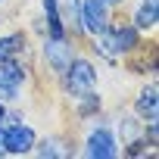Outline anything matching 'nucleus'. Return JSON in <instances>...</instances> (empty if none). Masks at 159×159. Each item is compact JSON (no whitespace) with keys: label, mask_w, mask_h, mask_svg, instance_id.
Wrapping results in <instances>:
<instances>
[{"label":"nucleus","mask_w":159,"mask_h":159,"mask_svg":"<svg viewBox=\"0 0 159 159\" xmlns=\"http://www.w3.org/2000/svg\"><path fill=\"white\" fill-rule=\"evenodd\" d=\"M88 156H97V159H112L116 156V140H112V134L109 131H94L91 137H88Z\"/></svg>","instance_id":"nucleus-4"},{"label":"nucleus","mask_w":159,"mask_h":159,"mask_svg":"<svg viewBox=\"0 0 159 159\" xmlns=\"http://www.w3.org/2000/svg\"><path fill=\"white\" fill-rule=\"evenodd\" d=\"M25 47L22 34H10V38H0V59H10L13 53H19Z\"/></svg>","instance_id":"nucleus-9"},{"label":"nucleus","mask_w":159,"mask_h":159,"mask_svg":"<svg viewBox=\"0 0 159 159\" xmlns=\"http://www.w3.org/2000/svg\"><path fill=\"white\" fill-rule=\"evenodd\" d=\"M156 109H159L156 88H147V91L137 97V112H140V116H147V119H156Z\"/></svg>","instance_id":"nucleus-7"},{"label":"nucleus","mask_w":159,"mask_h":159,"mask_svg":"<svg viewBox=\"0 0 159 159\" xmlns=\"http://www.w3.org/2000/svg\"><path fill=\"white\" fill-rule=\"evenodd\" d=\"M106 3H119V0H106Z\"/></svg>","instance_id":"nucleus-15"},{"label":"nucleus","mask_w":159,"mask_h":159,"mask_svg":"<svg viewBox=\"0 0 159 159\" xmlns=\"http://www.w3.org/2000/svg\"><path fill=\"white\" fill-rule=\"evenodd\" d=\"M81 22L88 31H103L106 28V3L103 0H84V7H81Z\"/></svg>","instance_id":"nucleus-3"},{"label":"nucleus","mask_w":159,"mask_h":159,"mask_svg":"<svg viewBox=\"0 0 159 159\" xmlns=\"http://www.w3.org/2000/svg\"><path fill=\"white\" fill-rule=\"evenodd\" d=\"M112 31H116V41H119V50H122V53L137 44V34H134L131 28H112Z\"/></svg>","instance_id":"nucleus-10"},{"label":"nucleus","mask_w":159,"mask_h":159,"mask_svg":"<svg viewBox=\"0 0 159 159\" xmlns=\"http://www.w3.org/2000/svg\"><path fill=\"white\" fill-rule=\"evenodd\" d=\"M69 88L72 91H78V94H88L91 88H94V69H91V62H84V59H78V62H69Z\"/></svg>","instance_id":"nucleus-2"},{"label":"nucleus","mask_w":159,"mask_h":159,"mask_svg":"<svg viewBox=\"0 0 159 159\" xmlns=\"http://www.w3.org/2000/svg\"><path fill=\"white\" fill-rule=\"evenodd\" d=\"M22 81V69L10 59H0V88H16Z\"/></svg>","instance_id":"nucleus-6"},{"label":"nucleus","mask_w":159,"mask_h":159,"mask_svg":"<svg viewBox=\"0 0 159 159\" xmlns=\"http://www.w3.org/2000/svg\"><path fill=\"white\" fill-rule=\"evenodd\" d=\"M38 153H41V156H62V150H59L56 140H44V143L38 147Z\"/></svg>","instance_id":"nucleus-12"},{"label":"nucleus","mask_w":159,"mask_h":159,"mask_svg":"<svg viewBox=\"0 0 159 159\" xmlns=\"http://www.w3.org/2000/svg\"><path fill=\"white\" fill-rule=\"evenodd\" d=\"M31 147H34L31 128L16 125V128H7V131H3V153H28Z\"/></svg>","instance_id":"nucleus-1"},{"label":"nucleus","mask_w":159,"mask_h":159,"mask_svg":"<svg viewBox=\"0 0 159 159\" xmlns=\"http://www.w3.org/2000/svg\"><path fill=\"white\" fill-rule=\"evenodd\" d=\"M44 53H47V59H50V66H53L56 72H66L69 62H72V47H69L62 38H53V41L44 47Z\"/></svg>","instance_id":"nucleus-5"},{"label":"nucleus","mask_w":159,"mask_h":159,"mask_svg":"<svg viewBox=\"0 0 159 159\" xmlns=\"http://www.w3.org/2000/svg\"><path fill=\"white\" fill-rule=\"evenodd\" d=\"M0 153H3V128H0Z\"/></svg>","instance_id":"nucleus-13"},{"label":"nucleus","mask_w":159,"mask_h":159,"mask_svg":"<svg viewBox=\"0 0 159 159\" xmlns=\"http://www.w3.org/2000/svg\"><path fill=\"white\" fill-rule=\"evenodd\" d=\"M156 7H159V0H147V3L137 10V28H153L156 25Z\"/></svg>","instance_id":"nucleus-8"},{"label":"nucleus","mask_w":159,"mask_h":159,"mask_svg":"<svg viewBox=\"0 0 159 159\" xmlns=\"http://www.w3.org/2000/svg\"><path fill=\"white\" fill-rule=\"evenodd\" d=\"M0 122H3V106H0Z\"/></svg>","instance_id":"nucleus-14"},{"label":"nucleus","mask_w":159,"mask_h":159,"mask_svg":"<svg viewBox=\"0 0 159 159\" xmlns=\"http://www.w3.org/2000/svg\"><path fill=\"white\" fill-rule=\"evenodd\" d=\"M100 47H103V53H109V56L122 53V50H119V41H116V31H106V28H103V38H100Z\"/></svg>","instance_id":"nucleus-11"}]
</instances>
